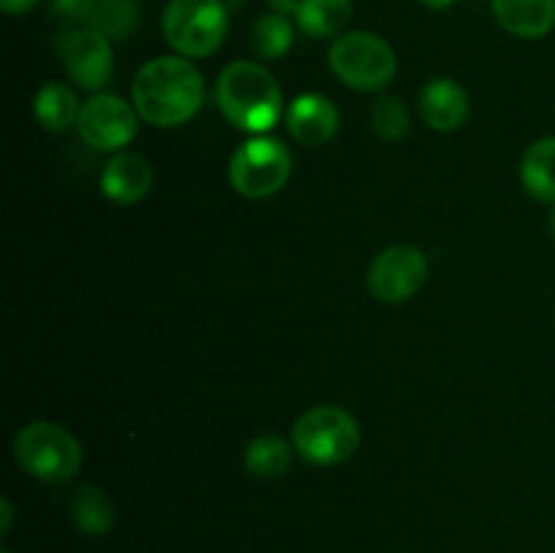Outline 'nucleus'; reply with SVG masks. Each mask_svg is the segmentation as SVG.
Listing matches in <instances>:
<instances>
[{
    "instance_id": "f257e3e1",
    "label": "nucleus",
    "mask_w": 555,
    "mask_h": 553,
    "mask_svg": "<svg viewBox=\"0 0 555 553\" xmlns=\"http://www.w3.org/2000/svg\"><path fill=\"white\" fill-rule=\"evenodd\" d=\"M133 106L155 128H179L204 106V76L182 54H163L139 68Z\"/></svg>"
},
{
    "instance_id": "f03ea898",
    "label": "nucleus",
    "mask_w": 555,
    "mask_h": 553,
    "mask_svg": "<svg viewBox=\"0 0 555 553\" xmlns=\"http://www.w3.org/2000/svg\"><path fill=\"white\" fill-rule=\"evenodd\" d=\"M215 95L228 123L247 133H269L282 117V87L260 63L236 60L225 65L217 79Z\"/></svg>"
},
{
    "instance_id": "7ed1b4c3",
    "label": "nucleus",
    "mask_w": 555,
    "mask_h": 553,
    "mask_svg": "<svg viewBox=\"0 0 555 553\" xmlns=\"http://www.w3.org/2000/svg\"><path fill=\"white\" fill-rule=\"evenodd\" d=\"M361 445V426L336 404L312 407L293 423V450L314 466H336Z\"/></svg>"
},
{
    "instance_id": "20e7f679",
    "label": "nucleus",
    "mask_w": 555,
    "mask_h": 553,
    "mask_svg": "<svg viewBox=\"0 0 555 553\" xmlns=\"http://www.w3.org/2000/svg\"><path fill=\"white\" fill-rule=\"evenodd\" d=\"M228 36V9L222 0H168L163 11V38L188 60L211 57Z\"/></svg>"
},
{
    "instance_id": "39448f33",
    "label": "nucleus",
    "mask_w": 555,
    "mask_h": 553,
    "mask_svg": "<svg viewBox=\"0 0 555 553\" xmlns=\"http://www.w3.org/2000/svg\"><path fill=\"white\" fill-rule=\"evenodd\" d=\"M14 459L36 480L65 483L81 470V445L60 423L33 421L16 434Z\"/></svg>"
},
{
    "instance_id": "423d86ee",
    "label": "nucleus",
    "mask_w": 555,
    "mask_h": 553,
    "mask_svg": "<svg viewBox=\"0 0 555 553\" xmlns=\"http://www.w3.org/2000/svg\"><path fill=\"white\" fill-rule=\"evenodd\" d=\"M328 65L341 85L358 92H377L396 76V52L377 33L347 30L331 43Z\"/></svg>"
},
{
    "instance_id": "0eeeda50",
    "label": "nucleus",
    "mask_w": 555,
    "mask_h": 553,
    "mask_svg": "<svg viewBox=\"0 0 555 553\" xmlns=\"http://www.w3.org/2000/svg\"><path fill=\"white\" fill-rule=\"evenodd\" d=\"M291 152L280 139H271V136H255L244 141L228 163V179L233 190L253 201L280 193L291 179Z\"/></svg>"
},
{
    "instance_id": "6e6552de",
    "label": "nucleus",
    "mask_w": 555,
    "mask_h": 553,
    "mask_svg": "<svg viewBox=\"0 0 555 553\" xmlns=\"http://www.w3.org/2000/svg\"><path fill=\"white\" fill-rule=\"evenodd\" d=\"M428 260L412 244L385 247L372 260L366 274L369 293L383 304H404L426 285Z\"/></svg>"
},
{
    "instance_id": "1a4fd4ad",
    "label": "nucleus",
    "mask_w": 555,
    "mask_h": 553,
    "mask_svg": "<svg viewBox=\"0 0 555 553\" xmlns=\"http://www.w3.org/2000/svg\"><path fill=\"white\" fill-rule=\"evenodd\" d=\"M79 136L98 152H119L139 133V112L125 98L98 92L81 106Z\"/></svg>"
},
{
    "instance_id": "9d476101",
    "label": "nucleus",
    "mask_w": 555,
    "mask_h": 553,
    "mask_svg": "<svg viewBox=\"0 0 555 553\" xmlns=\"http://www.w3.org/2000/svg\"><path fill=\"white\" fill-rule=\"evenodd\" d=\"M60 60L65 70L79 87L92 92H101L108 85L114 70V52L112 41L95 27L87 30H63L54 38Z\"/></svg>"
},
{
    "instance_id": "9b49d317",
    "label": "nucleus",
    "mask_w": 555,
    "mask_h": 553,
    "mask_svg": "<svg viewBox=\"0 0 555 553\" xmlns=\"http://www.w3.org/2000/svg\"><path fill=\"white\" fill-rule=\"evenodd\" d=\"M285 125L296 141L320 146L334 139L339 130V108L320 92H304L285 108Z\"/></svg>"
},
{
    "instance_id": "f8f14e48",
    "label": "nucleus",
    "mask_w": 555,
    "mask_h": 553,
    "mask_svg": "<svg viewBox=\"0 0 555 553\" xmlns=\"http://www.w3.org/2000/svg\"><path fill=\"white\" fill-rule=\"evenodd\" d=\"M152 163L139 152H117L101 171V193L114 204H139L152 190Z\"/></svg>"
},
{
    "instance_id": "ddd939ff",
    "label": "nucleus",
    "mask_w": 555,
    "mask_h": 553,
    "mask_svg": "<svg viewBox=\"0 0 555 553\" xmlns=\"http://www.w3.org/2000/svg\"><path fill=\"white\" fill-rule=\"evenodd\" d=\"M417 108L428 128L439 130V133H453L469 117V95L455 79L437 76L421 90Z\"/></svg>"
},
{
    "instance_id": "4468645a",
    "label": "nucleus",
    "mask_w": 555,
    "mask_h": 553,
    "mask_svg": "<svg viewBox=\"0 0 555 553\" xmlns=\"http://www.w3.org/2000/svg\"><path fill=\"white\" fill-rule=\"evenodd\" d=\"M499 25L515 38H542L555 27V0H491Z\"/></svg>"
},
{
    "instance_id": "2eb2a0df",
    "label": "nucleus",
    "mask_w": 555,
    "mask_h": 553,
    "mask_svg": "<svg viewBox=\"0 0 555 553\" xmlns=\"http://www.w3.org/2000/svg\"><path fill=\"white\" fill-rule=\"evenodd\" d=\"M520 182L531 198L555 204V136L537 139L520 160Z\"/></svg>"
},
{
    "instance_id": "dca6fc26",
    "label": "nucleus",
    "mask_w": 555,
    "mask_h": 553,
    "mask_svg": "<svg viewBox=\"0 0 555 553\" xmlns=\"http://www.w3.org/2000/svg\"><path fill=\"white\" fill-rule=\"evenodd\" d=\"M33 114H36L38 125H43L52 133H65L79 123V98L63 81H49L33 98Z\"/></svg>"
},
{
    "instance_id": "f3484780",
    "label": "nucleus",
    "mask_w": 555,
    "mask_h": 553,
    "mask_svg": "<svg viewBox=\"0 0 555 553\" xmlns=\"http://www.w3.org/2000/svg\"><path fill=\"white\" fill-rule=\"evenodd\" d=\"M70 518L87 537H103L114 526V502L101 486H79L70 497Z\"/></svg>"
},
{
    "instance_id": "a211bd4d",
    "label": "nucleus",
    "mask_w": 555,
    "mask_h": 553,
    "mask_svg": "<svg viewBox=\"0 0 555 553\" xmlns=\"http://www.w3.org/2000/svg\"><path fill=\"white\" fill-rule=\"evenodd\" d=\"M350 16V0H301L296 11V25L309 38H331L345 33Z\"/></svg>"
},
{
    "instance_id": "6ab92c4d",
    "label": "nucleus",
    "mask_w": 555,
    "mask_h": 553,
    "mask_svg": "<svg viewBox=\"0 0 555 553\" xmlns=\"http://www.w3.org/2000/svg\"><path fill=\"white\" fill-rule=\"evenodd\" d=\"M291 455L293 450L287 439H282L280 434H260L244 450V466L249 475L271 480L291 470Z\"/></svg>"
},
{
    "instance_id": "aec40b11",
    "label": "nucleus",
    "mask_w": 555,
    "mask_h": 553,
    "mask_svg": "<svg viewBox=\"0 0 555 553\" xmlns=\"http://www.w3.org/2000/svg\"><path fill=\"white\" fill-rule=\"evenodd\" d=\"M296 41V30L291 25V16L266 14L249 30V47L253 54L260 60H280L291 52Z\"/></svg>"
},
{
    "instance_id": "412c9836",
    "label": "nucleus",
    "mask_w": 555,
    "mask_h": 553,
    "mask_svg": "<svg viewBox=\"0 0 555 553\" xmlns=\"http://www.w3.org/2000/svg\"><path fill=\"white\" fill-rule=\"evenodd\" d=\"M141 25L139 0H98L95 5V27L108 41H125L133 36Z\"/></svg>"
},
{
    "instance_id": "4be33fe9",
    "label": "nucleus",
    "mask_w": 555,
    "mask_h": 553,
    "mask_svg": "<svg viewBox=\"0 0 555 553\" xmlns=\"http://www.w3.org/2000/svg\"><path fill=\"white\" fill-rule=\"evenodd\" d=\"M372 128L385 141H404L410 133V112L399 95H383L372 103Z\"/></svg>"
},
{
    "instance_id": "5701e85b",
    "label": "nucleus",
    "mask_w": 555,
    "mask_h": 553,
    "mask_svg": "<svg viewBox=\"0 0 555 553\" xmlns=\"http://www.w3.org/2000/svg\"><path fill=\"white\" fill-rule=\"evenodd\" d=\"M98 0H52L49 3V16L63 30H87L95 22Z\"/></svg>"
},
{
    "instance_id": "b1692460",
    "label": "nucleus",
    "mask_w": 555,
    "mask_h": 553,
    "mask_svg": "<svg viewBox=\"0 0 555 553\" xmlns=\"http://www.w3.org/2000/svg\"><path fill=\"white\" fill-rule=\"evenodd\" d=\"M36 5H38V0H0V11H3V14H9V16L30 14Z\"/></svg>"
},
{
    "instance_id": "393cba45",
    "label": "nucleus",
    "mask_w": 555,
    "mask_h": 553,
    "mask_svg": "<svg viewBox=\"0 0 555 553\" xmlns=\"http://www.w3.org/2000/svg\"><path fill=\"white\" fill-rule=\"evenodd\" d=\"M271 9V14H282V16H296L298 5H301V0H266Z\"/></svg>"
},
{
    "instance_id": "a878e982",
    "label": "nucleus",
    "mask_w": 555,
    "mask_h": 553,
    "mask_svg": "<svg viewBox=\"0 0 555 553\" xmlns=\"http://www.w3.org/2000/svg\"><path fill=\"white\" fill-rule=\"evenodd\" d=\"M0 535H5L11 529V502L5 497H0Z\"/></svg>"
},
{
    "instance_id": "bb28decb",
    "label": "nucleus",
    "mask_w": 555,
    "mask_h": 553,
    "mask_svg": "<svg viewBox=\"0 0 555 553\" xmlns=\"http://www.w3.org/2000/svg\"><path fill=\"white\" fill-rule=\"evenodd\" d=\"M421 3L426 5V9H431V11H444V9H450L455 0H421Z\"/></svg>"
},
{
    "instance_id": "cd10ccee",
    "label": "nucleus",
    "mask_w": 555,
    "mask_h": 553,
    "mask_svg": "<svg viewBox=\"0 0 555 553\" xmlns=\"http://www.w3.org/2000/svg\"><path fill=\"white\" fill-rule=\"evenodd\" d=\"M547 226H551V233H553V239H555V206H553V211H551V220H547Z\"/></svg>"
},
{
    "instance_id": "c85d7f7f",
    "label": "nucleus",
    "mask_w": 555,
    "mask_h": 553,
    "mask_svg": "<svg viewBox=\"0 0 555 553\" xmlns=\"http://www.w3.org/2000/svg\"><path fill=\"white\" fill-rule=\"evenodd\" d=\"M0 553H14V551H9V548H3V551H0Z\"/></svg>"
}]
</instances>
